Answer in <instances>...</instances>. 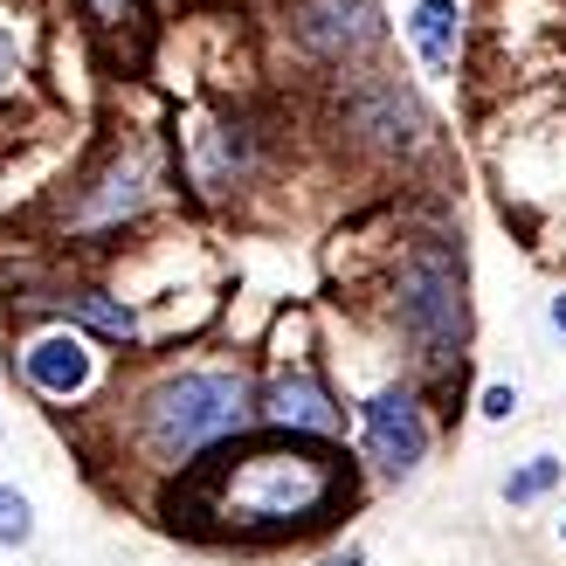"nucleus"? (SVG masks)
<instances>
[{
	"label": "nucleus",
	"mask_w": 566,
	"mask_h": 566,
	"mask_svg": "<svg viewBox=\"0 0 566 566\" xmlns=\"http://www.w3.org/2000/svg\"><path fill=\"white\" fill-rule=\"evenodd\" d=\"M346 504H353V470L338 449L311 436H276V442H249L235 457L193 470V484L174 497V512L187 525L214 518V532H229V539H291V532L338 518Z\"/></svg>",
	"instance_id": "1"
},
{
	"label": "nucleus",
	"mask_w": 566,
	"mask_h": 566,
	"mask_svg": "<svg viewBox=\"0 0 566 566\" xmlns=\"http://www.w3.org/2000/svg\"><path fill=\"white\" fill-rule=\"evenodd\" d=\"M242 429H256V380L242 366H187L138 401V449L159 470H193Z\"/></svg>",
	"instance_id": "2"
},
{
	"label": "nucleus",
	"mask_w": 566,
	"mask_h": 566,
	"mask_svg": "<svg viewBox=\"0 0 566 566\" xmlns=\"http://www.w3.org/2000/svg\"><path fill=\"white\" fill-rule=\"evenodd\" d=\"M394 318L415 359L429 374H457L463 338H470V304H463V249H449V235H421L394 283Z\"/></svg>",
	"instance_id": "3"
},
{
	"label": "nucleus",
	"mask_w": 566,
	"mask_h": 566,
	"mask_svg": "<svg viewBox=\"0 0 566 566\" xmlns=\"http://www.w3.org/2000/svg\"><path fill=\"white\" fill-rule=\"evenodd\" d=\"M429 442H436V421L415 387H380L359 401V449L380 476H415Z\"/></svg>",
	"instance_id": "4"
},
{
	"label": "nucleus",
	"mask_w": 566,
	"mask_h": 566,
	"mask_svg": "<svg viewBox=\"0 0 566 566\" xmlns=\"http://www.w3.org/2000/svg\"><path fill=\"white\" fill-rule=\"evenodd\" d=\"M256 421L276 429V436H311V442L346 436V415H338L332 387L311 374V366H283L270 387H256Z\"/></svg>",
	"instance_id": "5"
},
{
	"label": "nucleus",
	"mask_w": 566,
	"mask_h": 566,
	"mask_svg": "<svg viewBox=\"0 0 566 566\" xmlns=\"http://www.w3.org/2000/svg\"><path fill=\"white\" fill-rule=\"evenodd\" d=\"M21 380L42 394V401H83L91 394V380H97V353H91V338L83 332H70V325H49V332H35L21 346Z\"/></svg>",
	"instance_id": "6"
},
{
	"label": "nucleus",
	"mask_w": 566,
	"mask_h": 566,
	"mask_svg": "<svg viewBox=\"0 0 566 566\" xmlns=\"http://www.w3.org/2000/svg\"><path fill=\"white\" fill-rule=\"evenodd\" d=\"M291 28L318 63H353L380 42V8L374 0H297Z\"/></svg>",
	"instance_id": "7"
},
{
	"label": "nucleus",
	"mask_w": 566,
	"mask_h": 566,
	"mask_svg": "<svg viewBox=\"0 0 566 566\" xmlns=\"http://www.w3.org/2000/svg\"><path fill=\"white\" fill-rule=\"evenodd\" d=\"M146 201H153V166H146V153H118L91 180V193L76 201V229H118V221H132Z\"/></svg>",
	"instance_id": "8"
},
{
	"label": "nucleus",
	"mask_w": 566,
	"mask_h": 566,
	"mask_svg": "<svg viewBox=\"0 0 566 566\" xmlns=\"http://www.w3.org/2000/svg\"><path fill=\"white\" fill-rule=\"evenodd\" d=\"M408 42H415V55H421L429 76H449V70H457V49H463V8H457V0H415Z\"/></svg>",
	"instance_id": "9"
},
{
	"label": "nucleus",
	"mask_w": 566,
	"mask_h": 566,
	"mask_svg": "<svg viewBox=\"0 0 566 566\" xmlns=\"http://www.w3.org/2000/svg\"><path fill=\"white\" fill-rule=\"evenodd\" d=\"M55 311H63V325H91L97 338H118V346L138 338V311L125 297H111V291H63Z\"/></svg>",
	"instance_id": "10"
},
{
	"label": "nucleus",
	"mask_w": 566,
	"mask_h": 566,
	"mask_svg": "<svg viewBox=\"0 0 566 566\" xmlns=\"http://www.w3.org/2000/svg\"><path fill=\"white\" fill-rule=\"evenodd\" d=\"M359 125L374 132V138H387V146H415V138H421V104L401 91V83H374Z\"/></svg>",
	"instance_id": "11"
},
{
	"label": "nucleus",
	"mask_w": 566,
	"mask_h": 566,
	"mask_svg": "<svg viewBox=\"0 0 566 566\" xmlns=\"http://www.w3.org/2000/svg\"><path fill=\"white\" fill-rule=\"evenodd\" d=\"M559 476H566V463H559V457H525L512 476H504V504H539V497L559 484Z\"/></svg>",
	"instance_id": "12"
},
{
	"label": "nucleus",
	"mask_w": 566,
	"mask_h": 566,
	"mask_svg": "<svg viewBox=\"0 0 566 566\" xmlns=\"http://www.w3.org/2000/svg\"><path fill=\"white\" fill-rule=\"evenodd\" d=\"M28 539H35V504L14 484H0V546H28Z\"/></svg>",
	"instance_id": "13"
},
{
	"label": "nucleus",
	"mask_w": 566,
	"mask_h": 566,
	"mask_svg": "<svg viewBox=\"0 0 566 566\" xmlns=\"http://www.w3.org/2000/svg\"><path fill=\"white\" fill-rule=\"evenodd\" d=\"M138 8H146V0H91V14H97L104 28H132Z\"/></svg>",
	"instance_id": "14"
},
{
	"label": "nucleus",
	"mask_w": 566,
	"mask_h": 566,
	"mask_svg": "<svg viewBox=\"0 0 566 566\" xmlns=\"http://www.w3.org/2000/svg\"><path fill=\"white\" fill-rule=\"evenodd\" d=\"M476 408H484V421H512L518 415V387H484V401H476Z\"/></svg>",
	"instance_id": "15"
},
{
	"label": "nucleus",
	"mask_w": 566,
	"mask_h": 566,
	"mask_svg": "<svg viewBox=\"0 0 566 566\" xmlns=\"http://www.w3.org/2000/svg\"><path fill=\"white\" fill-rule=\"evenodd\" d=\"M14 76H21V55H14V42H8V28H0V97L14 91Z\"/></svg>",
	"instance_id": "16"
},
{
	"label": "nucleus",
	"mask_w": 566,
	"mask_h": 566,
	"mask_svg": "<svg viewBox=\"0 0 566 566\" xmlns=\"http://www.w3.org/2000/svg\"><path fill=\"white\" fill-rule=\"evenodd\" d=\"M546 318H553V332H559V338H566V291H559V297H553V304H546Z\"/></svg>",
	"instance_id": "17"
},
{
	"label": "nucleus",
	"mask_w": 566,
	"mask_h": 566,
	"mask_svg": "<svg viewBox=\"0 0 566 566\" xmlns=\"http://www.w3.org/2000/svg\"><path fill=\"white\" fill-rule=\"evenodd\" d=\"M325 566H366V553H359V546H346V553H332Z\"/></svg>",
	"instance_id": "18"
},
{
	"label": "nucleus",
	"mask_w": 566,
	"mask_h": 566,
	"mask_svg": "<svg viewBox=\"0 0 566 566\" xmlns=\"http://www.w3.org/2000/svg\"><path fill=\"white\" fill-rule=\"evenodd\" d=\"M559 546H566V518H559Z\"/></svg>",
	"instance_id": "19"
}]
</instances>
